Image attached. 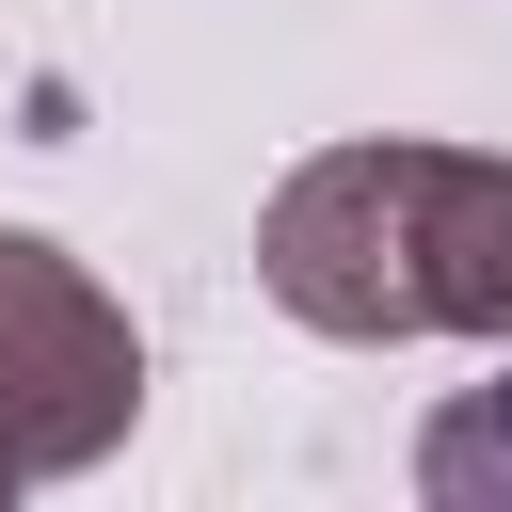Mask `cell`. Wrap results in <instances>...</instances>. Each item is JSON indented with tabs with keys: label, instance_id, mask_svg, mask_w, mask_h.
Returning <instances> with one entry per match:
<instances>
[{
	"label": "cell",
	"instance_id": "1",
	"mask_svg": "<svg viewBox=\"0 0 512 512\" xmlns=\"http://www.w3.org/2000/svg\"><path fill=\"white\" fill-rule=\"evenodd\" d=\"M256 288L336 352H400V336L496 352L512 336V160L496 144H320L256 208Z\"/></svg>",
	"mask_w": 512,
	"mask_h": 512
},
{
	"label": "cell",
	"instance_id": "2",
	"mask_svg": "<svg viewBox=\"0 0 512 512\" xmlns=\"http://www.w3.org/2000/svg\"><path fill=\"white\" fill-rule=\"evenodd\" d=\"M128 416H144V336H128V304H112L64 240L0 224V480H80V464L128 448Z\"/></svg>",
	"mask_w": 512,
	"mask_h": 512
},
{
	"label": "cell",
	"instance_id": "3",
	"mask_svg": "<svg viewBox=\"0 0 512 512\" xmlns=\"http://www.w3.org/2000/svg\"><path fill=\"white\" fill-rule=\"evenodd\" d=\"M416 496L432 512H512V336H496V384H448L416 416Z\"/></svg>",
	"mask_w": 512,
	"mask_h": 512
}]
</instances>
